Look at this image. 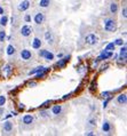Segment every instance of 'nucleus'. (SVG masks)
Returning a JSON list of instances; mask_svg holds the SVG:
<instances>
[{"label": "nucleus", "mask_w": 127, "mask_h": 136, "mask_svg": "<svg viewBox=\"0 0 127 136\" xmlns=\"http://www.w3.org/2000/svg\"><path fill=\"white\" fill-rule=\"evenodd\" d=\"M103 25H104V30L107 32H114L117 29V22L116 19L111 18V17H107L103 21Z\"/></svg>", "instance_id": "1"}, {"label": "nucleus", "mask_w": 127, "mask_h": 136, "mask_svg": "<svg viewBox=\"0 0 127 136\" xmlns=\"http://www.w3.org/2000/svg\"><path fill=\"white\" fill-rule=\"evenodd\" d=\"M85 43H86V45H88V46H95V45H97V43H99V37L94 33H89L85 37Z\"/></svg>", "instance_id": "2"}, {"label": "nucleus", "mask_w": 127, "mask_h": 136, "mask_svg": "<svg viewBox=\"0 0 127 136\" xmlns=\"http://www.w3.org/2000/svg\"><path fill=\"white\" fill-rule=\"evenodd\" d=\"M33 32V28L31 25H29V24H25V25H23L21 28V30H19V33H21L22 37H30L31 34H32Z\"/></svg>", "instance_id": "3"}, {"label": "nucleus", "mask_w": 127, "mask_h": 136, "mask_svg": "<svg viewBox=\"0 0 127 136\" xmlns=\"http://www.w3.org/2000/svg\"><path fill=\"white\" fill-rule=\"evenodd\" d=\"M46 17H45V14L41 13V12H38V13L35 14V16H33V21H35V23L37 25H41V24L45 22Z\"/></svg>", "instance_id": "4"}, {"label": "nucleus", "mask_w": 127, "mask_h": 136, "mask_svg": "<svg viewBox=\"0 0 127 136\" xmlns=\"http://www.w3.org/2000/svg\"><path fill=\"white\" fill-rule=\"evenodd\" d=\"M13 122H10V121H5L4 125H2V133L4 134H10L12 132H13Z\"/></svg>", "instance_id": "5"}, {"label": "nucleus", "mask_w": 127, "mask_h": 136, "mask_svg": "<svg viewBox=\"0 0 127 136\" xmlns=\"http://www.w3.org/2000/svg\"><path fill=\"white\" fill-rule=\"evenodd\" d=\"M112 55H113V51L105 50V49H104V50L102 51L101 55H100L99 57L96 58V61H97V62H100V61H103V60H108V58H110Z\"/></svg>", "instance_id": "6"}, {"label": "nucleus", "mask_w": 127, "mask_h": 136, "mask_svg": "<svg viewBox=\"0 0 127 136\" xmlns=\"http://www.w3.org/2000/svg\"><path fill=\"white\" fill-rule=\"evenodd\" d=\"M21 58L23 61H29L32 58V53H31V50H29V49H23V50H21Z\"/></svg>", "instance_id": "7"}, {"label": "nucleus", "mask_w": 127, "mask_h": 136, "mask_svg": "<svg viewBox=\"0 0 127 136\" xmlns=\"http://www.w3.org/2000/svg\"><path fill=\"white\" fill-rule=\"evenodd\" d=\"M50 112L54 116H60L63 113V106L60 105V104H56V105H53L52 109H50Z\"/></svg>", "instance_id": "8"}, {"label": "nucleus", "mask_w": 127, "mask_h": 136, "mask_svg": "<svg viewBox=\"0 0 127 136\" xmlns=\"http://www.w3.org/2000/svg\"><path fill=\"white\" fill-rule=\"evenodd\" d=\"M102 130H103L105 134H111L112 132V126L110 123L109 120H104L103 123H102Z\"/></svg>", "instance_id": "9"}, {"label": "nucleus", "mask_w": 127, "mask_h": 136, "mask_svg": "<svg viewBox=\"0 0 127 136\" xmlns=\"http://www.w3.org/2000/svg\"><path fill=\"white\" fill-rule=\"evenodd\" d=\"M118 11H119V5H118V2L117 1H111L109 4V12L111 14H117L118 13Z\"/></svg>", "instance_id": "10"}, {"label": "nucleus", "mask_w": 127, "mask_h": 136, "mask_svg": "<svg viewBox=\"0 0 127 136\" xmlns=\"http://www.w3.org/2000/svg\"><path fill=\"white\" fill-rule=\"evenodd\" d=\"M33 121H35V118H33L32 114H25L23 118H22V122H23L24 125H26V126L32 125Z\"/></svg>", "instance_id": "11"}, {"label": "nucleus", "mask_w": 127, "mask_h": 136, "mask_svg": "<svg viewBox=\"0 0 127 136\" xmlns=\"http://www.w3.org/2000/svg\"><path fill=\"white\" fill-rule=\"evenodd\" d=\"M18 11L19 12H25V11H28L29 8H30V1L29 0H23V1L21 2V4L18 5Z\"/></svg>", "instance_id": "12"}, {"label": "nucleus", "mask_w": 127, "mask_h": 136, "mask_svg": "<svg viewBox=\"0 0 127 136\" xmlns=\"http://www.w3.org/2000/svg\"><path fill=\"white\" fill-rule=\"evenodd\" d=\"M116 102H117V104H118V105H125L126 102H127V96H126V94L124 93V94H120V95H118V96H117V98H116Z\"/></svg>", "instance_id": "13"}, {"label": "nucleus", "mask_w": 127, "mask_h": 136, "mask_svg": "<svg viewBox=\"0 0 127 136\" xmlns=\"http://www.w3.org/2000/svg\"><path fill=\"white\" fill-rule=\"evenodd\" d=\"M45 39L47 40V43L48 44H50V45H53L54 44V38H53V33H52V31H46L45 32Z\"/></svg>", "instance_id": "14"}, {"label": "nucleus", "mask_w": 127, "mask_h": 136, "mask_svg": "<svg viewBox=\"0 0 127 136\" xmlns=\"http://www.w3.org/2000/svg\"><path fill=\"white\" fill-rule=\"evenodd\" d=\"M69 60H70V56H65L62 60H58V62L56 63V66H58V68H64L65 64L69 62Z\"/></svg>", "instance_id": "15"}, {"label": "nucleus", "mask_w": 127, "mask_h": 136, "mask_svg": "<svg viewBox=\"0 0 127 136\" xmlns=\"http://www.w3.org/2000/svg\"><path fill=\"white\" fill-rule=\"evenodd\" d=\"M48 72V68H44V70L39 71L38 73H36V78L37 79H44L46 77V75H47Z\"/></svg>", "instance_id": "16"}, {"label": "nucleus", "mask_w": 127, "mask_h": 136, "mask_svg": "<svg viewBox=\"0 0 127 136\" xmlns=\"http://www.w3.org/2000/svg\"><path fill=\"white\" fill-rule=\"evenodd\" d=\"M126 50H127V48H126V46L125 45H123L121 46V48H120V53H119V55H120V57H119V60L120 61H126Z\"/></svg>", "instance_id": "17"}, {"label": "nucleus", "mask_w": 127, "mask_h": 136, "mask_svg": "<svg viewBox=\"0 0 127 136\" xmlns=\"http://www.w3.org/2000/svg\"><path fill=\"white\" fill-rule=\"evenodd\" d=\"M41 45H43V43H41V40L39 38H35L32 41V48L33 49H40Z\"/></svg>", "instance_id": "18"}, {"label": "nucleus", "mask_w": 127, "mask_h": 136, "mask_svg": "<svg viewBox=\"0 0 127 136\" xmlns=\"http://www.w3.org/2000/svg\"><path fill=\"white\" fill-rule=\"evenodd\" d=\"M6 50H7L6 53H7V55H8V56H12V55H14V54L16 53V48L13 45H8V46H7Z\"/></svg>", "instance_id": "19"}, {"label": "nucleus", "mask_w": 127, "mask_h": 136, "mask_svg": "<svg viewBox=\"0 0 127 136\" xmlns=\"http://www.w3.org/2000/svg\"><path fill=\"white\" fill-rule=\"evenodd\" d=\"M44 58H45L46 61L50 62V61H53V60H54V54H53L52 51L47 50V51H46V54H45V56H44Z\"/></svg>", "instance_id": "20"}, {"label": "nucleus", "mask_w": 127, "mask_h": 136, "mask_svg": "<svg viewBox=\"0 0 127 136\" xmlns=\"http://www.w3.org/2000/svg\"><path fill=\"white\" fill-rule=\"evenodd\" d=\"M50 5V0H39V6L41 8H47Z\"/></svg>", "instance_id": "21"}, {"label": "nucleus", "mask_w": 127, "mask_h": 136, "mask_svg": "<svg viewBox=\"0 0 127 136\" xmlns=\"http://www.w3.org/2000/svg\"><path fill=\"white\" fill-rule=\"evenodd\" d=\"M44 68L45 66H43V65H40V66H37V68H35L33 70H31L30 72H29V76H32V75H36V73H38L39 71H41V70H44Z\"/></svg>", "instance_id": "22"}, {"label": "nucleus", "mask_w": 127, "mask_h": 136, "mask_svg": "<svg viewBox=\"0 0 127 136\" xmlns=\"http://www.w3.org/2000/svg\"><path fill=\"white\" fill-rule=\"evenodd\" d=\"M39 117L40 118H48L49 117V110H41L39 112Z\"/></svg>", "instance_id": "23"}, {"label": "nucleus", "mask_w": 127, "mask_h": 136, "mask_svg": "<svg viewBox=\"0 0 127 136\" xmlns=\"http://www.w3.org/2000/svg\"><path fill=\"white\" fill-rule=\"evenodd\" d=\"M7 22H8V17H7V16H2L1 18H0V25H1V26H6Z\"/></svg>", "instance_id": "24"}, {"label": "nucleus", "mask_w": 127, "mask_h": 136, "mask_svg": "<svg viewBox=\"0 0 127 136\" xmlns=\"http://www.w3.org/2000/svg\"><path fill=\"white\" fill-rule=\"evenodd\" d=\"M114 48H116V45H114L113 43H110L107 45L105 47V50H110V51H113L114 50Z\"/></svg>", "instance_id": "25"}, {"label": "nucleus", "mask_w": 127, "mask_h": 136, "mask_svg": "<svg viewBox=\"0 0 127 136\" xmlns=\"http://www.w3.org/2000/svg\"><path fill=\"white\" fill-rule=\"evenodd\" d=\"M6 40V32L4 30H0V43H4Z\"/></svg>", "instance_id": "26"}, {"label": "nucleus", "mask_w": 127, "mask_h": 136, "mask_svg": "<svg viewBox=\"0 0 127 136\" xmlns=\"http://www.w3.org/2000/svg\"><path fill=\"white\" fill-rule=\"evenodd\" d=\"M111 96H108V97H105V100H104V102H103V108L105 109L107 106H108V104L110 103V101H111Z\"/></svg>", "instance_id": "27"}, {"label": "nucleus", "mask_w": 127, "mask_h": 136, "mask_svg": "<svg viewBox=\"0 0 127 136\" xmlns=\"http://www.w3.org/2000/svg\"><path fill=\"white\" fill-rule=\"evenodd\" d=\"M87 123H89V126H92V127H95V126H96V119H95V118H91Z\"/></svg>", "instance_id": "28"}, {"label": "nucleus", "mask_w": 127, "mask_h": 136, "mask_svg": "<svg viewBox=\"0 0 127 136\" xmlns=\"http://www.w3.org/2000/svg\"><path fill=\"white\" fill-rule=\"evenodd\" d=\"M121 17H123V18H125V19H126V17H127V9H126V6H124L123 9H121Z\"/></svg>", "instance_id": "29"}, {"label": "nucleus", "mask_w": 127, "mask_h": 136, "mask_svg": "<svg viewBox=\"0 0 127 136\" xmlns=\"http://www.w3.org/2000/svg\"><path fill=\"white\" fill-rule=\"evenodd\" d=\"M6 103V97L4 95H0V106H4Z\"/></svg>", "instance_id": "30"}, {"label": "nucleus", "mask_w": 127, "mask_h": 136, "mask_svg": "<svg viewBox=\"0 0 127 136\" xmlns=\"http://www.w3.org/2000/svg\"><path fill=\"white\" fill-rule=\"evenodd\" d=\"M113 44H114L116 46H123V45H124V40H123V39H117V40L114 41Z\"/></svg>", "instance_id": "31"}, {"label": "nucleus", "mask_w": 127, "mask_h": 136, "mask_svg": "<svg viewBox=\"0 0 127 136\" xmlns=\"http://www.w3.org/2000/svg\"><path fill=\"white\" fill-rule=\"evenodd\" d=\"M24 21H25L26 23H31V15L30 14H25V16H24Z\"/></svg>", "instance_id": "32"}, {"label": "nucleus", "mask_w": 127, "mask_h": 136, "mask_svg": "<svg viewBox=\"0 0 127 136\" xmlns=\"http://www.w3.org/2000/svg\"><path fill=\"white\" fill-rule=\"evenodd\" d=\"M46 51H47V49H40V50L38 51V55L40 56V57H44L46 54Z\"/></svg>", "instance_id": "33"}, {"label": "nucleus", "mask_w": 127, "mask_h": 136, "mask_svg": "<svg viewBox=\"0 0 127 136\" xmlns=\"http://www.w3.org/2000/svg\"><path fill=\"white\" fill-rule=\"evenodd\" d=\"M5 70H6V72H7V76H9L10 75V72H12V65H6V68H5Z\"/></svg>", "instance_id": "34"}, {"label": "nucleus", "mask_w": 127, "mask_h": 136, "mask_svg": "<svg viewBox=\"0 0 127 136\" xmlns=\"http://www.w3.org/2000/svg\"><path fill=\"white\" fill-rule=\"evenodd\" d=\"M111 95V91H104V93H102L101 94V96L103 98H105V97H108V96H110Z\"/></svg>", "instance_id": "35"}, {"label": "nucleus", "mask_w": 127, "mask_h": 136, "mask_svg": "<svg viewBox=\"0 0 127 136\" xmlns=\"http://www.w3.org/2000/svg\"><path fill=\"white\" fill-rule=\"evenodd\" d=\"M28 86L29 87H35V86H37V81H29Z\"/></svg>", "instance_id": "36"}, {"label": "nucleus", "mask_w": 127, "mask_h": 136, "mask_svg": "<svg viewBox=\"0 0 127 136\" xmlns=\"http://www.w3.org/2000/svg\"><path fill=\"white\" fill-rule=\"evenodd\" d=\"M50 103H52V101H50V100L49 101H46L45 103H43V104L40 105V108H45V106H47L48 104H50Z\"/></svg>", "instance_id": "37"}, {"label": "nucleus", "mask_w": 127, "mask_h": 136, "mask_svg": "<svg viewBox=\"0 0 127 136\" xmlns=\"http://www.w3.org/2000/svg\"><path fill=\"white\" fill-rule=\"evenodd\" d=\"M12 24L16 25V16H13V17H12Z\"/></svg>", "instance_id": "38"}, {"label": "nucleus", "mask_w": 127, "mask_h": 136, "mask_svg": "<svg viewBox=\"0 0 127 136\" xmlns=\"http://www.w3.org/2000/svg\"><path fill=\"white\" fill-rule=\"evenodd\" d=\"M108 68H109V64H105V65H103V66L101 68V71H105Z\"/></svg>", "instance_id": "39"}, {"label": "nucleus", "mask_w": 127, "mask_h": 136, "mask_svg": "<svg viewBox=\"0 0 127 136\" xmlns=\"http://www.w3.org/2000/svg\"><path fill=\"white\" fill-rule=\"evenodd\" d=\"M4 112H5L4 108H2V106H0V116H2V114H4Z\"/></svg>", "instance_id": "40"}, {"label": "nucleus", "mask_w": 127, "mask_h": 136, "mask_svg": "<svg viewBox=\"0 0 127 136\" xmlns=\"http://www.w3.org/2000/svg\"><path fill=\"white\" fill-rule=\"evenodd\" d=\"M86 135H88V136H93V135H95V134H94V132H87V133H86Z\"/></svg>", "instance_id": "41"}, {"label": "nucleus", "mask_w": 127, "mask_h": 136, "mask_svg": "<svg viewBox=\"0 0 127 136\" xmlns=\"http://www.w3.org/2000/svg\"><path fill=\"white\" fill-rule=\"evenodd\" d=\"M70 96H71V94H68V95H64V97H63V100H67V98H69Z\"/></svg>", "instance_id": "42"}, {"label": "nucleus", "mask_w": 127, "mask_h": 136, "mask_svg": "<svg viewBox=\"0 0 127 136\" xmlns=\"http://www.w3.org/2000/svg\"><path fill=\"white\" fill-rule=\"evenodd\" d=\"M0 15H4V8L0 6Z\"/></svg>", "instance_id": "43"}]
</instances>
